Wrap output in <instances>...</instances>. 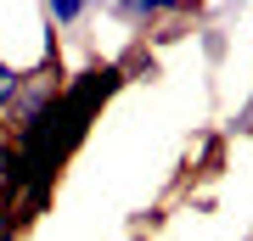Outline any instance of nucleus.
Returning a JSON list of instances; mask_svg holds the SVG:
<instances>
[{
	"mask_svg": "<svg viewBox=\"0 0 253 241\" xmlns=\"http://www.w3.org/2000/svg\"><path fill=\"white\" fill-rule=\"evenodd\" d=\"M11 163H17V152H11V140H6V135H0V179L11 174Z\"/></svg>",
	"mask_w": 253,
	"mask_h": 241,
	"instance_id": "obj_3",
	"label": "nucleus"
},
{
	"mask_svg": "<svg viewBox=\"0 0 253 241\" xmlns=\"http://www.w3.org/2000/svg\"><path fill=\"white\" fill-rule=\"evenodd\" d=\"M23 84H28V73H17L11 62H0V118H6L11 107H17V96H23Z\"/></svg>",
	"mask_w": 253,
	"mask_h": 241,
	"instance_id": "obj_2",
	"label": "nucleus"
},
{
	"mask_svg": "<svg viewBox=\"0 0 253 241\" xmlns=\"http://www.w3.org/2000/svg\"><path fill=\"white\" fill-rule=\"evenodd\" d=\"M96 6H84V0H51L45 6V17H51V28H73V23H84Z\"/></svg>",
	"mask_w": 253,
	"mask_h": 241,
	"instance_id": "obj_1",
	"label": "nucleus"
},
{
	"mask_svg": "<svg viewBox=\"0 0 253 241\" xmlns=\"http://www.w3.org/2000/svg\"><path fill=\"white\" fill-rule=\"evenodd\" d=\"M0 241H17V230H11V224H0Z\"/></svg>",
	"mask_w": 253,
	"mask_h": 241,
	"instance_id": "obj_4",
	"label": "nucleus"
}]
</instances>
